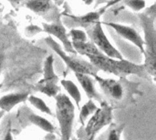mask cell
<instances>
[{
	"label": "cell",
	"mask_w": 156,
	"mask_h": 140,
	"mask_svg": "<svg viewBox=\"0 0 156 140\" xmlns=\"http://www.w3.org/2000/svg\"><path fill=\"white\" fill-rule=\"evenodd\" d=\"M143 30L144 33V67L154 78L156 74V29L155 15L140 14L139 15Z\"/></svg>",
	"instance_id": "obj_1"
},
{
	"label": "cell",
	"mask_w": 156,
	"mask_h": 140,
	"mask_svg": "<svg viewBox=\"0 0 156 140\" xmlns=\"http://www.w3.org/2000/svg\"><path fill=\"white\" fill-rule=\"evenodd\" d=\"M90 62L98 69L117 77L127 75H141L144 70V65H137L125 59L112 58L104 54L88 56Z\"/></svg>",
	"instance_id": "obj_2"
},
{
	"label": "cell",
	"mask_w": 156,
	"mask_h": 140,
	"mask_svg": "<svg viewBox=\"0 0 156 140\" xmlns=\"http://www.w3.org/2000/svg\"><path fill=\"white\" fill-rule=\"evenodd\" d=\"M56 118L59 125L62 140H70L75 119V105L65 94L58 93L56 97Z\"/></svg>",
	"instance_id": "obj_3"
},
{
	"label": "cell",
	"mask_w": 156,
	"mask_h": 140,
	"mask_svg": "<svg viewBox=\"0 0 156 140\" xmlns=\"http://www.w3.org/2000/svg\"><path fill=\"white\" fill-rule=\"evenodd\" d=\"M46 44L63 60V62L67 65V67L72 70L74 73H82L90 75V77H94L98 74V69L90 63L84 61L80 58L76 57L75 55L70 56L69 54L66 53L60 45L54 40V38L50 36L45 38Z\"/></svg>",
	"instance_id": "obj_4"
},
{
	"label": "cell",
	"mask_w": 156,
	"mask_h": 140,
	"mask_svg": "<svg viewBox=\"0 0 156 140\" xmlns=\"http://www.w3.org/2000/svg\"><path fill=\"white\" fill-rule=\"evenodd\" d=\"M112 121V108L105 102L90 116L85 128L86 140H94L97 134Z\"/></svg>",
	"instance_id": "obj_5"
},
{
	"label": "cell",
	"mask_w": 156,
	"mask_h": 140,
	"mask_svg": "<svg viewBox=\"0 0 156 140\" xmlns=\"http://www.w3.org/2000/svg\"><path fill=\"white\" fill-rule=\"evenodd\" d=\"M90 37L91 39V42L105 56L112 57V58H116V59L123 58L122 53L118 51L117 48H115V46L110 42L109 38L105 35L101 20L97 21L93 25V27L90 34Z\"/></svg>",
	"instance_id": "obj_6"
},
{
	"label": "cell",
	"mask_w": 156,
	"mask_h": 140,
	"mask_svg": "<svg viewBox=\"0 0 156 140\" xmlns=\"http://www.w3.org/2000/svg\"><path fill=\"white\" fill-rule=\"evenodd\" d=\"M43 31L50 36H55L58 40H59L62 44V48L66 53L71 54V55H77L76 51L74 50L72 46V43L69 37V34L67 33V30L65 26L62 25L60 21H57L55 23L48 24V23H42Z\"/></svg>",
	"instance_id": "obj_7"
},
{
	"label": "cell",
	"mask_w": 156,
	"mask_h": 140,
	"mask_svg": "<svg viewBox=\"0 0 156 140\" xmlns=\"http://www.w3.org/2000/svg\"><path fill=\"white\" fill-rule=\"evenodd\" d=\"M104 24L111 28H112L120 36L124 38L125 40H128L132 44H133L144 55V42L142 36L137 32L136 29L130 26L118 24L114 22H104Z\"/></svg>",
	"instance_id": "obj_8"
},
{
	"label": "cell",
	"mask_w": 156,
	"mask_h": 140,
	"mask_svg": "<svg viewBox=\"0 0 156 140\" xmlns=\"http://www.w3.org/2000/svg\"><path fill=\"white\" fill-rule=\"evenodd\" d=\"M95 80L98 82L100 87L102 91L115 100H121L123 97V88L122 85L116 81L115 79L112 78H104L100 77L98 74L93 77Z\"/></svg>",
	"instance_id": "obj_9"
},
{
	"label": "cell",
	"mask_w": 156,
	"mask_h": 140,
	"mask_svg": "<svg viewBox=\"0 0 156 140\" xmlns=\"http://www.w3.org/2000/svg\"><path fill=\"white\" fill-rule=\"evenodd\" d=\"M29 93L20 92V93H10L0 97V110L5 112L11 111L16 106L27 100Z\"/></svg>",
	"instance_id": "obj_10"
},
{
	"label": "cell",
	"mask_w": 156,
	"mask_h": 140,
	"mask_svg": "<svg viewBox=\"0 0 156 140\" xmlns=\"http://www.w3.org/2000/svg\"><path fill=\"white\" fill-rule=\"evenodd\" d=\"M109 8L108 5L102 6L101 8H100L97 11H93V12H89L83 15H66L68 17L71 18L74 22H76V24L80 26V27H87L90 26V25H94L97 21L100 20L101 16L102 15V14Z\"/></svg>",
	"instance_id": "obj_11"
},
{
	"label": "cell",
	"mask_w": 156,
	"mask_h": 140,
	"mask_svg": "<svg viewBox=\"0 0 156 140\" xmlns=\"http://www.w3.org/2000/svg\"><path fill=\"white\" fill-rule=\"evenodd\" d=\"M74 74L78 82L83 88L88 98L92 100H101V96L95 88V85L90 75L82 74V73H74Z\"/></svg>",
	"instance_id": "obj_12"
},
{
	"label": "cell",
	"mask_w": 156,
	"mask_h": 140,
	"mask_svg": "<svg viewBox=\"0 0 156 140\" xmlns=\"http://www.w3.org/2000/svg\"><path fill=\"white\" fill-rule=\"evenodd\" d=\"M25 114H26L27 120L34 126L40 128L41 130H43L47 133H55L56 132V127L51 122H49L48 119H46L45 118L38 116L36 113L31 112L29 110L27 111V113H25Z\"/></svg>",
	"instance_id": "obj_13"
},
{
	"label": "cell",
	"mask_w": 156,
	"mask_h": 140,
	"mask_svg": "<svg viewBox=\"0 0 156 140\" xmlns=\"http://www.w3.org/2000/svg\"><path fill=\"white\" fill-rule=\"evenodd\" d=\"M72 46L77 54L81 56H100L102 53L97 48V46L92 42L83 41V42H71Z\"/></svg>",
	"instance_id": "obj_14"
},
{
	"label": "cell",
	"mask_w": 156,
	"mask_h": 140,
	"mask_svg": "<svg viewBox=\"0 0 156 140\" xmlns=\"http://www.w3.org/2000/svg\"><path fill=\"white\" fill-rule=\"evenodd\" d=\"M25 5L37 15H44L50 10L51 0H27Z\"/></svg>",
	"instance_id": "obj_15"
},
{
	"label": "cell",
	"mask_w": 156,
	"mask_h": 140,
	"mask_svg": "<svg viewBox=\"0 0 156 140\" xmlns=\"http://www.w3.org/2000/svg\"><path fill=\"white\" fill-rule=\"evenodd\" d=\"M61 87L66 90V92L69 94L70 98L74 101L76 107L78 108H80V102H81V93L77 87V85L68 79H62L61 80Z\"/></svg>",
	"instance_id": "obj_16"
},
{
	"label": "cell",
	"mask_w": 156,
	"mask_h": 140,
	"mask_svg": "<svg viewBox=\"0 0 156 140\" xmlns=\"http://www.w3.org/2000/svg\"><path fill=\"white\" fill-rule=\"evenodd\" d=\"M53 63H54V59H53L52 56H49L48 57H47V59L45 60L44 68H43L44 69V71H43L44 77L41 79V81L46 82V83H56L57 84L58 77L55 74Z\"/></svg>",
	"instance_id": "obj_17"
},
{
	"label": "cell",
	"mask_w": 156,
	"mask_h": 140,
	"mask_svg": "<svg viewBox=\"0 0 156 140\" xmlns=\"http://www.w3.org/2000/svg\"><path fill=\"white\" fill-rule=\"evenodd\" d=\"M35 89L49 97H55L59 93V87L56 83H46L38 81L35 87Z\"/></svg>",
	"instance_id": "obj_18"
},
{
	"label": "cell",
	"mask_w": 156,
	"mask_h": 140,
	"mask_svg": "<svg viewBox=\"0 0 156 140\" xmlns=\"http://www.w3.org/2000/svg\"><path fill=\"white\" fill-rule=\"evenodd\" d=\"M99 107H97V105L95 104V102L92 99H89L80 108V122L84 125L86 120L98 109Z\"/></svg>",
	"instance_id": "obj_19"
},
{
	"label": "cell",
	"mask_w": 156,
	"mask_h": 140,
	"mask_svg": "<svg viewBox=\"0 0 156 140\" xmlns=\"http://www.w3.org/2000/svg\"><path fill=\"white\" fill-rule=\"evenodd\" d=\"M27 100L29 101V103L38 111H40L43 114L48 115V116H52V111L50 109V108L48 106V104L40 97H37V96H28Z\"/></svg>",
	"instance_id": "obj_20"
},
{
	"label": "cell",
	"mask_w": 156,
	"mask_h": 140,
	"mask_svg": "<svg viewBox=\"0 0 156 140\" xmlns=\"http://www.w3.org/2000/svg\"><path fill=\"white\" fill-rule=\"evenodd\" d=\"M69 37L71 42H83L87 41V35L85 31L78 28H73L69 33Z\"/></svg>",
	"instance_id": "obj_21"
},
{
	"label": "cell",
	"mask_w": 156,
	"mask_h": 140,
	"mask_svg": "<svg viewBox=\"0 0 156 140\" xmlns=\"http://www.w3.org/2000/svg\"><path fill=\"white\" fill-rule=\"evenodd\" d=\"M124 2V5L129 6L132 10L134 12L139 13L145 7V0H122Z\"/></svg>",
	"instance_id": "obj_22"
},
{
	"label": "cell",
	"mask_w": 156,
	"mask_h": 140,
	"mask_svg": "<svg viewBox=\"0 0 156 140\" xmlns=\"http://www.w3.org/2000/svg\"><path fill=\"white\" fill-rule=\"evenodd\" d=\"M122 128H111L109 131L106 134V137L104 140H121V135H122Z\"/></svg>",
	"instance_id": "obj_23"
},
{
	"label": "cell",
	"mask_w": 156,
	"mask_h": 140,
	"mask_svg": "<svg viewBox=\"0 0 156 140\" xmlns=\"http://www.w3.org/2000/svg\"><path fill=\"white\" fill-rule=\"evenodd\" d=\"M3 140H14L13 138V135H12V131H11V128H8L6 133L5 134V137H4V139Z\"/></svg>",
	"instance_id": "obj_24"
},
{
	"label": "cell",
	"mask_w": 156,
	"mask_h": 140,
	"mask_svg": "<svg viewBox=\"0 0 156 140\" xmlns=\"http://www.w3.org/2000/svg\"><path fill=\"white\" fill-rule=\"evenodd\" d=\"M4 52L2 47L0 46V76H1V72H2V67H3V63H4Z\"/></svg>",
	"instance_id": "obj_25"
},
{
	"label": "cell",
	"mask_w": 156,
	"mask_h": 140,
	"mask_svg": "<svg viewBox=\"0 0 156 140\" xmlns=\"http://www.w3.org/2000/svg\"><path fill=\"white\" fill-rule=\"evenodd\" d=\"M6 1H8L14 7L17 6L20 4V2H21V0H6Z\"/></svg>",
	"instance_id": "obj_26"
},
{
	"label": "cell",
	"mask_w": 156,
	"mask_h": 140,
	"mask_svg": "<svg viewBox=\"0 0 156 140\" xmlns=\"http://www.w3.org/2000/svg\"><path fill=\"white\" fill-rule=\"evenodd\" d=\"M121 1H122V0H113V1H111V2H109L107 5H108V6L110 7V6H112V5H114V4H116V3H118V2H121Z\"/></svg>",
	"instance_id": "obj_27"
},
{
	"label": "cell",
	"mask_w": 156,
	"mask_h": 140,
	"mask_svg": "<svg viewBox=\"0 0 156 140\" xmlns=\"http://www.w3.org/2000/svg\"><path fill=\"white\" fill-rule=\"evenodd\" d=\"M83 1V3L85 4V5H91L95 0H82Z\"/></svg>",
	"instance_id": "obj_28"
},
{
	"label": "cell",
	"mask_w": 156,
	"mask_h": 140,
	"mask_svg": "<svg viewBox=\"0 0 156 140\" xmlns=\"http://www.w3.org/2000/svg\"><path fill=\"white\" fill-rule=\"evenodd\" d=\"M95 1H96V5H101L103 3H107L109 0H95Z\"/></svg>",
	"instance_id": "obj_29"
},
{
	"label": "cell",
	"mask_w": 156,
	"mask_h": 140,
	"mask_svg": "<svg viewBox=\"0 0 156 140\" xmlns=\"http://www.w3.org/2000/svg\"><path fill=\"white\" fill-rule=\"evenodd\" d=\"M4 116H5V112L2 111V110H0V119H1Z\"/></svg>",
	"instance_id": "obj_30"
},
{
	"label": "cell",
	"mask_w": 156,
	"mask_h": 140,
	"mask_svg": "<svg viewBox=\"0 0 156 140\" xmlns=\"http://www.w3.org/2000/svg\"><path fill=\"white\" fill-rule=\"evenodd\" d=\"M3 9H4V6H3V5L1 4V2H0V12H2L3 11Z\"/></svg>",
	"instance_id": "obj_31"
},
{
	"label": "cell",
	"mask_w": 156,
	"mask_h": 140,
	"mask_svg": "<svg viewBox=\"0 0 156 140\" xmlns=\"http://www.w3.org/2000/svg\"><path fill=\"white\" fill-rule=\"evenodd\" d=\"M53 1H54V2H56V3H57V2H58V0H53Z\"/></svg>",
	"instance_id": "obj_32"
},
{
	"label": "cell",
	"mask_w": 156,
	"mask_h": 140,
	"mask_svg": "<svg viewBox=\"0 0 156 140\" xmlns=\"http://www.w3.org/2000/svg\"><path fill=\"white\" fill-rule=\"evenodd\" d=\"M70 140H78V139H76V138H73V139H70Z\"/></svg>",
	"instance_id": "obj_33"
}]
</instances>
